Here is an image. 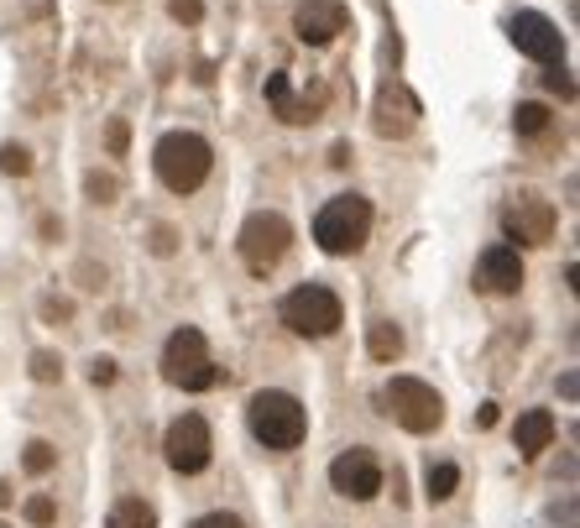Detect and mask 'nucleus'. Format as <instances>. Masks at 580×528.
<instances>
[{
  "label": "nucleus",
  "mask_w": 580,
  "mask_h": 528,
  "mask_svg": "<svg viewBox=\"0 0 580 528\" xmlns=\"http://www.w3.org/2000/svg\"><path fill=\"white\" fill-rule=\"evenodd\" d=\"M246 419H251V434H257L267 450H298L304 434H309L304 403H298L293 393H283V387H262V393L251 398Z\"/></svg>",
  "instance_id": "nucleus-1"
},
{
  "label": "nucleus",
  "mask_w": 580,
  "mask_h": 528,
  "mask_svg": "<svg viewBox=\"0 0 580 528\" xmlns=\"http://www.w3.org/2000/svg\"><path fill=\"white\" fill-rule=\"evenodd\" d=\"M152 168H157V178L168 183L173 194H194L199 183L210 178L215 152H210V142H204L199 131H168L157 142V152H152Z\"/></svg>",
  "instance_id": "nucleus-2"
},
{
  "label": "nucleus",
  "mask_w": 580,
  "mask_h": 528,
  "mask_svg": "<svg viewBox=\"0 0 580 528\" xmlns=\"http://www.w3.org/2000/svg\"><path fill=\"white\" fill-rule=\"evenodd\" d=\"M277 319H283L293 335H304V340H324V335H335V330H340L345 304H340V293H335V288L304 283V288H293L283 304H277Z\"/></svg>",
  "instance_id": "nucleus-3"
},
{
  "label": "nucleus",
  "mask_w": 580,
  "mask_h": 528,
  "mask_svg": "<svg viewBox=\"0 0 580 528\" xmlns=\"http://www.w3.org/2000/svg\"><path fill=\"white\" fill-rule=\"evenodd\" d=\"M366 236H371V204L361 194L330 199L314 220V241H319V251H330V257H351V251L366 246Z\"/></svg>",
  "instance_id": "nucleus-4"
},
{
  "label": "nucleus",
  "mask_w": 580,
  "mask_h": 528,
  "mask_svg": "<svg viewBox=\"0 0 580 528\" xmlns=\"http://www.w3.org/2000/svg\"><path fill=\"white\" fill-rule=\"evenodd\" d=\"M162 377L183 393H204V387L220 382V366L210 361V346H204V335L194 325H183L168 335V346H162Z\"/></svg>",
  "instance_id": "nucleus-5"
},
{
  "label": "nucleus",
  "mask_w": 580,
  "mask_h": 528,
  "mask_svg": "<svg viewBox=\"0 0 580 528\" xmlns=\"http://www.w3.org/2000/svg\"><path fill=\"white\" fill-rule=\"evenodd\" d=\"M382 408L408 434H434L439 424H445V398H439L429 382H419V377H392L387 393H382Z\"/></svg>",
  "instance_id": "nucleus-6"
},
{
  "label": "nucleus",
  "mask_w": 580,
  "mask_h": 528,
  "mask_svg": "<svg viewBox=\"0 0 580 528\" xmlns=\"http://www.w3.org/2000/svg\"><path fill=\"white\" fill-rule=\"evenodd\" d=\"M236 246H241V257H246L251 272H272L277 262L288 257V246H293V225L277 210H257V215H246Z\"/></svg>",
  "instance_id": "nucleus-7"
},
{
  "label": "nucleus",
  "mask_w": 580,
  "mask_h": 528,
  "mask_svg": "<svg viewBox=\"0 0 580 528\" xmlns=\"http://www.w3.org/2000/svg\"><path fill=\"white\" fill-rule=\"evenodd\" d=\"M162 450H168V466L178 476H199L204 466H210V455H215V434H210V424H204L199 413H178V419L168 424Z\"/></svg>",
  "instance_id": "nucleus-8"
},
{
  "label": "nucleus",
  "mask_w": 580,
  "mask_h": 528,
  "mask_svg": "<svg viewBox=\"0 0 580 528\" xmlns=\"http://www.w3.org/2000/svg\"><path fill=\"white\" fill-rule=\"evenodd\" d=\"M382 461L371 450H340L335 461H330V487L340 497H351V502H371L382 492Z\"/></svg>",
  "instance_id": "nucleus-9"
},
{
  "label": "nucleus",
  "mask_w": 580,
  "mask_h": 528,
  "mask_svg": "<svg viewBox=\"0 0 580 528\" xmlns=\"http://www.w3.org/2000/svg\"><path fill=\"white\" fill-rule=\"evenodd\" d=\"M507 37H513L518 53L533 58V63H565V37L544 11H518L513 21H507Z\"/></svg>",
  "instance_id": "nucleus-10"
},
{
  "label": "nucleus",
  "mask_w": 580,
  "mask_h": 528,
  "mask_svg": "<svg viewBox=\"0 0 580 528\" xmlns=\"http://www.w3.org/2000/svg\"><path fill=\"white\" fill-rule=\"evenodd\" d=\"M502 231L513 236V246H544L554 236V204L539 194H518L502 210Z\"/></svg>",
  "instance_id": "nucleus-11"
},
{
  "label": "nucleus",
  "mask_w": 580,
  "mask_h": 528,
  "mask_svg": "<svg viewBox=\"0 0 580 528\" xmlns=\"http://www.w3.org/2000/svg\"><path fill=\"white\" fill-rule=\"evenodd\" d=\"M345 27H351L345 0H298V11H293V32H298V42H309V48H330Z\"/></svg>",
  "instance_id": "nucleus-12"
},
{
  "label": "nucleus",
  "mask_w": 580,
  "mask_h": 528,
  "mask_svg": "<svg viewBox=\"0 0 580 528\" xmlns=\"http://www.w3.org/2000/svg\"><path fill=\"white\" fill-rule=\"evenodd\" d=\"M371 126H377V136H408L413 126H419V95L403 89V84H382Z\"/></svg>",
  "instance_id": "nucleus-13"
},
{
  "label": "nucleus",
  "mask_w": 580,
  "mask_h": 528,
  "mask_svg": "<svg viewBox=\"0 0 580 528\" xmlns=\"http://www.w3.org/2000/svg\"><path fill=\"white\" fill-rule=\"evenodd\" d=\"M267 105L277 110V121L283 126H309L324 116V89H314V95H293L288 74H272L267 79Z\"/></svg>",
  "instance_id": "nucleus-14"
},
{
  "label": "nucleus",
  "mask_w": 580,
  "mask_h": 528,
  "mask_svg": "<svg viewBox=\"0 0 580 528\" xmlns=\"http://www.w3.org/2000/svg\"><path fill=\"white\" fill-rule=\"evenodd\" d=\"M476 283L486 293H518L523 288V257H518V246H486L481 251V262H476Z\"/></svg>",
  "instance_id": "nucleus-15"
},
{
  "label": "nucleus",
  "mask_w": 580,
  "mask_h": 528,
  "mask_svg": "<svg viewBox=\"0 0 580 528\" xmlns=\"http://www.w3.org/2000/svg\"><path fill=\"white\" fill-rule=\"evenodd\" d=\"M513 440H518V455H544V445H554V413L549 408H528L518 429H513Z\"/></svg>",
  "instance_id": "nucleus-16"
},
{
  "label": "nucleus",
  "mask_w": 580,
  "mask_h": 528,
  "mask_svg": "<svg viewBox=\"0 0 580 528\" xmlns=\"http://www.w3.org/2000/svg\"><path fill=\"white\" fill-rule=\"evenodd\" d=\"M366 351H371V361H398L403 356V330L392 325V319H377L371 335H366Z\"/></svg>",
  "instance_id": "nucleus-17"
},
{
  "label": "nucleus",
  "mask_w": 580,
  "mask_h": 528,
  "mask_svg": "<svg viewBox=\"0 0 580 528\" xmlns=\"http://www.w3.org/2000/svg\"><path fill=\"white\" fill-rule=\"evenodd\" d=\"M110 528H157V508L142 497H121L110 508Z\"/></svg>",
  "instance_id": "nucleus-18"
},
{
  "label": "nucleus",
  "mask_w": 580,
  "mask_h": 528,
  "mask_svg": "<svg viewBox=\"0 0 580 528\" xmlns=\"http://www.w3.org/2000/svg\"><path fill=\"white\" fill-rule=\"evenodd\" d=\"M455 487H460V466H450V461H429V471H424V492H429V502H450L455 497Z\"/></svg>",
  "instance_id": "nucleus-19"
},
{
  "label": "nucleus",
  "mask_w": 580,
  "mask_h": 528,
  "mask_svg": "<svg viewBox=\"0 0 580 528\" xmlns=\"http://www.w3.org/2000/svg\"><path fill=\"white\" fill-rule=\"evenodd\" d=\"M513 131H518V136H539V131H549V105L523 100V105L513 110Z\"/></svg>",
  "instance_id": "nucleus-20"
},
{
  "label": "nucleus",
  "mask_w": 580,
  "mask_h": 528,
  "mask_svg": "<svg viewBox=\"0 0 580 528\" xmlns=\"http://www.w3.org/2000/svg\"><path fill=\"white\" fill-rule=\"evenodd\" d=\"M0 173H6V178H27L32 173V147L0 142Z\"/></svg>",
  "instance_id": "nucleus-21"
},
{
  "label": "nucleus",
  "mask_w": 580,
  "mask_h": 528,
  "mask_svg": "<svg viewBox=\"0 0 580 528\" xmlns=\"http://www.w3.org/2000/svg\"><path fill=\"white\" fill-rule=\"evenodd\" d=\"M84 194L95 199V204H115V194H121V183H115V173H84Z\"/></svg>",
  "instance_id": "nucleus-22"
},
{
  "label": "nucleus",
  "mask_w": 580,
  "mask_h": 528,
  "mask_svg": "<svg viewBox=\"0 0 580 528\" xmlns=\"http://www.w3.org/2000/svg\"><path fill=\"white\" fill-rule=\"evenodd\" d=\"M105 152L110 157H126L131 152V121H121V116L105 121Z\"/></svg>",
  "instance_id": "nucleus-23"
},
{
  "label": "nucleus",
  "mask_w": 580,
  "mask_h": 528,
  "mask_svg": "<svg viewBox=\"0 0 580 528\" xmlns=\"http://www.w3.org/2000/svg\"><path fill=\"white\" fill-rule=\"evenodd\" d=\"M53 461H58L53 445H42V440H32V445H27V455H21V466H27L32 476H48V471H53Z\"/></svg>",
  "instance_id": "nucleus-24"
},
{
  "label": "nucleus",
  "mask_w": 580,
  "mask_h": 528,
  "mask_svg": "<svg viewBox=\"0 0 580 528\" xmlns=\"http://www.w3.org/2000/svg\"><path fill=\"white\" fill-rule=\"evenodd\" d=\"M32 377H37V382H63V356L37 351V356H32Z\"/></svg>",
  "instance_id": "nucleus-25"
},
{
  "label": "nucleus",
  "mask_w": 580,
  "mask_h": 528,
  "mask_svg": "<svg viewBox=\"0 0 580 528\" xmlns=\"http://www.w3.org/2000/svg\"><path fill=\"white\" fill-rule=\"evenodd\" d=\"M168 16L178 27H199L204 21V0H168Z\"/></svg>",
  "instance_id": "nucleus-26"
},
{
  "label": "nucleus",
  "mask_w": 580,
  "mask_h": 528,
  "mask_svg": "<svg viewBox=\"0 0 580 528\" xmlns=\"http://www.w3.org/2000/svg\"><path fill=\"white\" fill-rule=\"evenodd\" d=\"M21 513H27V523H37V528H48L53 518H58V508H53V497H27V508H21Z\"/></svg>",
  "instance_id": "nucleus-27"
},
{
  "label": "nucleus",
  "mask_w": 580,
  "mask_h": 528,
  "mask_svg": "<svg viewBox=\"0 0 580 528\" xmlns=\"http://www.w3.org/2000/svg\"><path fill=\"white\" fill-rule=\"evenodd\" d=\"M147 246H152V257H173V251H178V231H173V225H152Z\"/></svg>",
  "instance_id": "nucleus-28"
},
{
  "label": "nucleus",
  "mask_w": 580,
  "mask_h": 528,
  "mask_svg": "<svg viewBox=\"0 0 580 528\" xmlns=\"http://www.w3.org/2000/svg\"><path fill=\"white\" fill-rule=\"evenodd\" d=\"M42 319L48 325H68L74 319V298H42Z\"/></svg>",
  "instance_id": "nucleus-29"
},
{
  "label": "nucleus",
  "mask_w": 580,
  "mask_h": 528,
  "mask_svg": "<svg viewBox=\"0 0 580 528\" xmlns=\"http://www.w3.org/2000/svg\"><path fill=\"white\" fill-rule=\"evenodd\" d=\"M549 74H544V84L554 89V95H565V100H575V79L565 74V63H544Z\"/></svg>",
  "instance_id": "nucleus-30"
},
{
  "label": "nucleus",
  "mask_w": 580,
  "mask_h": 528,
  "mask_svg": "<svg viewBox=\"0 0 580 528\" xmlns=\"http://www.w3.org/2000/svg\"><path fill=\"white\" fill-rule=\"evenodd\" d=\"M194 528H246V523H241L236 513H204Z\"/></svg>",
  "instance_id": "nucleus-31"
},
{
  "label": "nucleus",
  "mask_w": 580,
  "mask_h": 528,
  "mask_svg": "<svg viewBox=\"0 0 580 528\" xmlns=\"http://www.w3.org/2000/svg\"><path fill=\"white\" fill-rule=\"evenodd\" d=\"M89 382H95V387H110V382H115V361H105V356H100L95 366H89Z\"/></svg>",
  "instance_id": "nucleus-32"
},
{
  "label": "nucleus",
  "mask_w": 580,
  "mask_h": 528,
  "mask_svg": "<svg viewBox=\"0 0 580 528\" xmlns=\"http://www.w3.org/2000/svg\"><path fill=\"white\" fill-rule=\"evenodd\" d=\"M79 283H84V288H105V267L84 262V267H79Z\"/></svg>",
  "instance_id": "nucleus-33"
},
{
  "label": "nucleus",
  "mask_w": 580,
  "mask_h": 528,
  "mask_svg": "<svg viewBox=\"0 0 580 528\" xmlns=\"http://www.w3.org/2000/svg\"><path fill=\"white\" fill-rule=\"evenodd\" d=\"M58 236H63V225L53 215H42V241H58Z\"/></svg>",
  "instance_id": "nucleus-34"
},
{
  "label": "nucleus",
  "mask_w": 580,
  "mask_h": 528,
  "mask_svg": "<svg viewBox=\"0 0 580 528\" xmlns=\"http://www.w3.org/2000/svg\"><path fill=\"white\" fill-rule=\"evenodd\" d=\"M476 424H481V429H492V424H497V403H486V408L476 413Z\"/></svg>",
  "instance_id": "nucleus-35"
},
{
  "label": "nucleus",
  "mask_w": 580,
  "mask_h": 528,
  "mask_svg": "<svg viewBox=\"0 0 580 528\" xmlns=\"http://www.w3.org/2000/svg\"><path fill=\"white\" fill-rule=\"evenodd\" d=\"M560 393H565V398H575V393H580V382H575V372H565V377H560Z\"/></svg>",
  "instance_id": "nucleus-36"
},
{
  "label": "nucleus",
  "mask_w": 580,
  "mask_h": 528,
  "mask_svg": "<svg viewBox=\"0 0 580 528\" xmlns=\"http://www.w3.org/2000/svg\"><path fill=\"white\" fill-rule=\"evenodd\" d=\"M6 502H11V487H6V481H0V508H6Z\"/></svg>",
  "instance_id": "nucleus-37"
},
{
  "label": "nucleus",
  "mask_w": 580,
  "mask_h": 528,
  "mask_svg": "<svg viewBox=\"0 0 580 528\" xmlns=\"http://www.w3.org/2000/svg\"><path fill=\"white\" fill-rule=\"evenodd\" d=\"M110 6H115V0H110Z\"/></svg>",
  "instance_id": "nucleus-38"
}]
</instances>
